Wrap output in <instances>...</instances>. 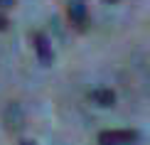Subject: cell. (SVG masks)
Masks as SVG:
<instances>
[{
	"mask_svg": "<svg viewBox=\"0 0 150 145\" xmlns=\"http://www.w3.org/2000/svg\"><path fill=\"white\" fill-rule=\"evenodd\" d=\"M140 140V133L135 128H108L96 135L98 145H135Z\"/></svg>",
	"mask_w": 150,
	"mask_h": 145,
	"instance_id": "cell-1",
	"label": "cell"
},
{
	"mask_svg": "<svg viewBox=\"0 0 150 145\" xmlns=\"http://www.w3.org/2000/svg\"><path fill=\"white\" fill-rule=\"evenodd\" d=\"M20 145H37V143H35V140H22Z\"/></svg>",
	"mask_w": 150,
	"mask_h": 145,
	"instance_id": "cell-7",
	"label": "cell"
},
{
	"mask_svg": "<svg viewBox=\"0 0 150 145\" xmlns=\"http://www.w3.org/2000/svg\"><path fill=\"white\" fill-rule=\"evenodd\" d=\"M8 27H10V20H8L5 15H0V32H5Z\"/></svg>",
	"mask_w": 150,
	"mask_h": 145,
	"instance_id": "cell-6",
	"label": "cell"
},
{
	"mask_svg": "<svg viewBox=\"0 0 150 145\" xmlns=\"http://www.w3.org/2000/svg\"><path fill=\"white\" fill-rule=\"evenodd\" d=\"M67 15H69V20L76 30H86V25H89V10H86L84 0H69Z\"/></svg>",
	"mask_w": 150,
	"mask_h": 145,
	"instance_id": "cell-3",
	"label": "cell"
},
{
	"mask_svg": "<svg viewBox=\"0 0 150 145\" xmlns=\"http://www.w3.org/2000/svg\"><path fill=\"white\" fill-rule=\"evenodd\" d=\"M103 3H111V5H116V3H118V0H103Z\"/></svg>",
	"mask_w": 150,
	"mask_h": 145,
	"instance_id": "cell-8",
	"label": "cell"
},
{
	"mask_svg": "<svg viewBox=\"0 0 150 145\" xmlns=\"http://www.w3.org/2000/svg\"><path fill=\"white\" fill-rule=\"evenodd\" d=\"M91 101L98 106H113L116 103V93L111 89H106V86H101V89H93L91 91Z\"/></svg>",
	"mask_w": 150,
	"mask_h": 145,
	"instance_id": "cell-4",
	"label": "cell"
},
{
	"mask_svg": "<svg viewBox=\"0 0 150 145\" xmlns=\"http://www.w3.org/2000/svg\"><path fill=\"white\" fill-rule=\"evenodd\" d=\"M32 47L37 52V59H40V64H52L54 59V49H52V42H49V37L45 32H35L32 35Z\"/></svg>",
	"mask_w": 150,
	"mask_h": 145,
	"instance_id": "cell-2",
	"label": "cell"
},
{
	"mask_svg": "<svg viewBox=\"0 0 150 145\" xmlns=\"http://www.w3.org/2000/svg\"><path fill=\"white\" fill-rule=\"evenodd\" d=\"M15 3H17V0H0V10H10V8H15Z\"/></svg>",
	"mask_w": 150,
	"mask_h": 145,
	"instance_id": "cell-5",
	"label": "cell"
}]
</instances>
